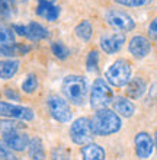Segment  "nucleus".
Returning <instances> with one entry per match:
<instances>
[{
	"mask_svg": "<svg viewBox=\"0 0 157 160\" xmlns=\"http://www.w3.org/2000/svg\"><path fill=\"white\" fill-rule=\"evenodd\" d=\"M22 92L26 93V95H32V93L37 92V89H38V77L35 73H31L28 76L25 77V80L22 82Z\"/></svg>",
	"mask_w": 157,
	"mask_h": 160,
	"instance_id": "obj_23",
	"label": "nucleus"
},
{
	"mask_svg": "<svg viewBox=\"0 0 157 160\" xmlns=\"http://www.w3.org/2000/svg\"><path fill=\"white\" fill-rule=\"evenodd\" d=\"M124 44H125V35L121 32L116 34H106L99 39V45L101 50L106 54H116L122 50Z\"/></svg>",
	"mask_w": 157,
	"mask_h": 160,
	"instance_id": "obj_12",
	"label": "nucleus"
},
{
	"mask_svg": "<svg viewBox=\"0 0 157 160\" xmlns=\"http://www.w3.org/2000/svg\"><path fill=\"white\" fill-rule=\"evenodd\" d=\"M114 101V92L112 88L106 83L105 79H96L90 88V96L89 102L92 109L99 111V109H106L108 106Z\"/></svg>",
	"mask_w": 157,
	"mask_h": 160,
	"instance_id": "obj_4",
	"label": "nucleus"
},
{
	"mask_svg": "<svg viewBox=\"0 0 157 160\" xmlns=\"http://www.w3.org/2000/svg\"><path fill=\"white\" fill-rule=\"evenodd\" d=\"M61 92L68 103L83 106L89 98V82L81 74H68L63 79Z\"/></svg>",
	"mask_w": 157,
	"mask_h": 160,
	"instance_id": "obj_1",
	"label": "nucleus"
},
{
	"mask_svg": "<svg viewBox=\"0 0 157 160\" xmlns=\"http://www.w3.org/2000/svg\"><path fill=\"white\" fill-rule=\"evenodd\" d=\"M145 92H147V82L141 76L131 79L125 86V95L128 99H140Z\"/></svg>",
	"mask_w": 157,
	"mask_h": 160,
	"instance_id": "obj_14",
	"label": "nucleus"
},
{
	"mask_svg": "<svg viewBox=\"0 0 157 160\" xmlns=\"http://www.w3.org/2000/svg\"><path fill=\"white\" fill-rule=\"evenodd\" d=\"M0 118H12L21 121H32L35 118L34 111L28 106L15 105L10 102L0 101Z\"/></svg>",
	"mask_w": 157,
	"mask_h": 160,
	"instance_id": "obj_8",
	"label": "nucleus"
},
{
	"mask_svg": "<svg viewBox=\"0 0 157 160\" xmlns=\"http://www.w3.org/2000/svg\"><path fill=\"white\" fill-rule=\"evenodd\" d=\"M134 146H135V154L138 159L145 160L151 156V153L154 150V140L153 137L145 132V131H141L135 135L134 138Z\"/></svg>",
	"mask_w": 157,
	"mask_h": 160,
	"instance_id": "obj_11",
	"label": "nucleus"
},
{
	"mask_svg": "<svg viewBox=\"0 0 157 160\" xmlns=\"http://www.w3.org/2000/svg\"><path fill=\"white\" fill-rule=\"evenodd\" d=\"M2 140L3 143L7 146L12 152H25L26 148L29 147L31 137L22 130H12L2 134Z\"/></svg>",
	"mask_w": 157,
	"mask_h": 160,
	"instance_id": "obj_9",
	"label": "nucleus"
},
{
	"mask_svg": "<svg viewBox=\"0 0 157 160\" xmlns=\"http://www.w3.org/2000/svg\"><path fill=\"white\" fill-rule=\"evenodd\" d=\"M15 44V32L6 23L0 22V47Z\"/></svg>",
	"mask_w": 157,
	"mask_h": 160,
	"instance_id": "obj_22",
	"label": "nucleus"
},
{
	"mask_svg": "<svg viewBox=\"0 0 157 160\" xmlns=\"http://www.w3.org/2000/svg\"><path fill=\"white\" fill-rule=\"evenodd\" d=\"M3 93H4V96L7 98L9 101H21V93L17 92L16 89H13V88H4Z\"/></svg>",
	"mask_w": 157,
	"mask_h": 160,
	"instance_id": "obj_31",
	"label": "nucleus"
},
{
	"mask_svg": "<svg viewBox=\"0 0 157 160\" xmlns=\"http://www.w3.org/2000/svg\"><path fill=\"white\" fill-rule=\"evenodd\" d=\"M26 39L29 41H42L50 38V31L38 22H29L26 25Z\"/></svg>",
	"mask_w": 157,
	"mask_h": 160,
	"instance_id": "obj_16",
	"label": "nucleus"
},
{
	"mask_svg": "<svg viewBox=\"0 0 157 160\" xmlns=\"http://www.w3.org/2000/svg\"><path fill=\"white\" fill-rule=\"evenodd\" d=\"M99 66V52L98 50H90L86 58V70L89 73L96 72Z\"/></svg>",
	"mask_w": 157,
	"mask_h": 160,
	"instance_id": "obj_25",
	"label": "nucleus"
},
{
	"mask_svg": "<svg viewBox=\"0 0 157 160\" xmlns=\"http://www.w3.org/2000/svg\"><path fill=\"white\" fill-rule=\"evenodd\" d=\"M128 51H130V54L135 60H143L150 54V51H151V42H150V39L147 37L135 35L128 42Z\"/></svg>",
	"mask_w": 157,
	"mask_h": 160,
	"instance_id": "obj_10",
	"label": "nucleus"
},
{
	"mask_svg": "<svg viewBox=\"0 0 157 160\" xmlns=\"http://www.w3.org/2000/svg\"><path fill=\"white\" fill-rule=\"evenodd\" d=\"M105 21L106 23L114 28V29L119 31L121 34L125 32H131L135 28V22L127 12L124 10H118V9H110L105 13Z\"/></svg>",
	"mask_w": 157,
	"mask_h": 160,
	"instance_id": "obj_7",
	"label": "nucleus"
},
{
	"mask_svg": "<svg viewBox=\"0 0 157 160\" xmlns=\"http://www.w3.org/2000/svg\"><path fill=\"white\" fill-rule=\"evenodd\" d=\"M74 34L79 39H81L83 42H89L93 38V26L89 21H81L79 25L74 28Z\"/></svg>",
	"mask_w": 157,
	"mask_h": 160,
	"instance_id": "obj_21",
	"label": "nucleus"
},
{
	"mask_svg": "<svg viewBox=\"0 0 157 160\" xmlns=\"http://www.w3.org/2000/svg\"><path fill=\"white\" fill-rule=\"evenodd\" d=\"M23 124L19 121H12V119H0V134L3 132H7V131L12 130H22L23 128Z\"/></svg>",
	"mask_w": 157,
	"mask_h": 160,
	"instance_id": "obj_26",
	"label": "nucleus"
},
{
	"mask_svg": "<svg viewBox=\"0 0 157 160\" xmlns=\"http://www.w3.org/2000/svg\"><path fill=\"white\" fill-rule=\"evenodd\" d=\"M28 156L29 160H45V148L44 143L39 137H34L29 141V147H28Z\"/></svg>",
	"mask_w": 157,
	"mask_h": 160,
	"instance_id": "obj_20",
	"label": "nucleus"
},
{
	"mask_svg": "<svg viewBox=\"0 0 157 160\" xmlns=\"http://www.w3.org/2000/svg\"><path fill=\"white\" fill-rule=\"evenodd\" d=\"M114 2L122 4V6H127V8H140L147 3V0H114Z\"/></svg>",
	"mask_w": 157,
	"mask_h": 160,
	"instance_id": "obj_30",
	"label": "nucleus"
},
{
	"mask_svg": "<svg viewBox=\"0 0 157 160\" xmlns=\"http://www.w3.org/2000/svg\"><path fill=\"white\" fill-rule=\"evenodd\" d=\"M13 6L12 0H0V18L10 19L13 16Z\"/></svg>",
	"mask_w": 157,
	"mask_h": 160,
	"instance_id": "obj_27",
	"label": "nucleus"
},
{
	"mask_svg": "<svg viewBox=\"0 0 157 160\" xmlns=\"http://www.w3.org/2000/svg\"><path fill=\"white\" fill-rule=\"evenodd\" d=\"M51 52L54 54V57H57L58 60H67L70 55V50L67 45H64L61 41H52L51 42Z\"/></svg>",
	"mask_w": 157,
	"mask_h": 160,
	"instance_id": "obj_24",
	"label": "nucleus"
},
{
	"mask_svg": "<svg viewBox=\"0 0 157 160\" xmlns=\"http://www.w3.org/2000/svg\"><path fill=\"white\" fill-rule=\"evenodd\" d=\"M51 160H71L70 157V152L63 146L54 147L51 152Z\"/></svg>",
	"mask_w": 157,
	"mask_h": 160,
	"instance_id": "obj_28",
	"label": "nucleus"
},
{
	"mask_svg": "<svg viewBox=\"0 0 157 160\" xmlns=\"http://www.w3.org/2000/svg\"><path fill=\"white\" fill-rule=\"evenodd\" d=\"M29 47L26 44H12V45L0 47V57H6V58H15V57H21L26 55L29 52Z\"/></svg>",
	"mask_w": 157,
	"mask_h": 160,
	"instance_id": "obj_19",
	"label": "nucleus"
},
{
	"mask_svg": "<svg viewBox=\"0 0 157 160\" xmlns=\"http://www.w3.org/2000/svg\"><path fill=\"white\" fill-rule=\"evenodd\" d=\"M90 127L93 135L99 137H108V135L116 134L121 127H122V119L118 114H115L112 109H99L90 118Z\"/></svg>",
	"mask_w": 157,
	"mask_h": 160,
	"instance_id": "obj_2",
	"label": "nucleus"
},
{
	"mask_svg": "<svg viewBox=\"0 0 157 160\" xmlns=\"http://www.w3.org/2000/svg\"><path fill=\"white\" fill-rule=\"evenodd\" d=\"M21 67V61L16 58H4L0 60V79L9 80L15 77Z\"/></svg>",
	"mask_w": 157,
	"mask_h": 160,
	"instance_id": "obj_17",
	"label": "nucleus"
},
{
	"mask_svg": "<svg viewBox=\"0 0 157 160\" xmlns=\"http://www.w3.org/2000/svg\"><path fill=\"white\" fill-rule=\"evenodd\" d=\"M95 135L92 132L90 119L86 117H80L71 124L70 127V138L77 146H86L92 143V138Z\"/></svg>",
	"mask_w": 157,
	"mask_h": 160,
	"instance_id": "obj_6",
	"label": "nucleus"
},
{
	"mask_svg": "<svg viewBox=\"0 0 157 160\" xmlns=\"http://www.w3.org/2000/svg\"><path fill=\"white\" fill-rule=\"evenodd\" d=\"M47 105H48L50 115L57 122L66 124V122L71 121L73 118L71 106H70V103L64 98L58 96V95H50L47 99Z\"/></svg>",
	"mask_w": 157,
	"mask_h": 160,
	"instance_id": "obj_5",
	"label": "nucleus"
},
{
	"mask_svg": "<svg viewBox=\"0 0 157 160\" xmlns=\"http://www.w3.org/2000/svg\"><path fill=\"white\" fill-rule=\"evenodd\" d=\"M106 154L102 146L89 143L81 147V160H105Z\"/></svg>",
	"mask_w": 157,
	"mask_h": 160,
	"instance_id": "obj_18",
	"label": "nucleus"
},
{
	"mask_svg": "<svg viewBox=\"0 0 157 160\" xmlns=\"http://www.w3.org/2000/svg\"><path fill=\"white\" fill-rule=\"evenodd\" d=\"M37 15L48 22H55L60 16V8L52 0H38L37 4Z\"/></svg>",
	"mask_w": 157,
	"mask_h": 160,
	"instance_id": "obj_13",
	"label": "nucleus"
},
{
	"mask_svg": "<svg viewBox=\"0 0 157 160\" xmlns=\"http://www.w3.org/2000/svg\"><path fill=\"white\" fill-rule=\"evenodd\" d=\"M0 160H19L15 152H12L10 148L3 143V140H0Z\"/></svg>",
	"mask_w": 157,
	"mask_h": 160,
	"instance_id": "obj_29",
	"label": "nucleus"
},
{
	"mask_svg": "<svg viewBox=\"0 0 157 160\" xmlns=\"http://www.w3.org/2000/svg\"><path fill=\"white\" fill-rule=\"evenodd\" d=\"M154 147H156V152H157V131H156V137H154Z\"/></svg>",
	"mask_w": 157,
	"mask_h": 160,
	"instance_id": "obj_34",
	"label": "nucleus"
},
{
	"mask_svg": "<svg viewBox=\"0 0 157 160\" xmlns=\"http://www.w3.org/2000/svg\"><path fill=\"white\" fill-rule=\"evenodd\" d=\"M131 63L125 58H118L108 67L105 73V80L112 88H124L131 80Z\"/></svg>",
	"mask_w": 157,
	"mask_h": 160,
	"instance_id": "obj_3",
	"label": "nucleus"
},
{
	"mask_svg": "<svg viewBox=\"0 0 157 160\" xmlns=\"http://www.w3.org/2000/svg\"><path fill=\"white\" fill-rule=\"evenodd\" d=\"M147 34H149L150 39H157V16L150 22L149 29H147Z\"/></svg>",
	"mask_w": 157,
	"mask_h": 160,
	"instance_id": "obj_32",
	"label": "nucleus"
},
{
	"mask_svg": "<svg viewBox=\"0 0 157 160\" xmlns=\"http://www.w3.org/2000/svg\"><path fill=\"white\" fill-rule=\"evenodd\" d=\"M29 0H12V3L13 4H25V3H28Z\"/></svg>",
	"mask_w": 157,
	"mask_h": 160,
	"instance_id": "obj_33",
	"label": "nucleus"
},
{
	"mask_svg": "<svg viewBox=\"0 0 157 160\" xmlns=\"http://www.w3.org/2000/svg\"><path fill=\"white\" fill-rule=\"evenodd\" d=\"M110 105L114 108L115 114H118L119 117H124V118H131L134 115V112H135V105L128 98L116 96L114 98V101H112Z\"/></svg>",
	"mask_w": 157,
	"mask_h": 160,
	"instance_id": "obj_15",
	"label": "nucleus"
}]
</instances>
